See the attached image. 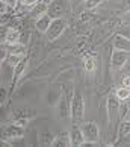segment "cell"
Wrapping results in <instances>:
<instances>
[{
  "label": "cell",
  "instance_id": "obj_1",
  "mask_svg": "<svg viewBox=\"0 0 130 147\" xmlns=\"http://www.w3.org/2000/svg\"><path fill=\"white\" fill-rule=\"evenodd\" d=\"M85 117V100L82 92H76L71 100V118L74 124H80Z\"/></svg>",
  "mask_w": 130,
  "mask_h": 147
},
{
  "label": "cell",
  "instance_id": "obj_2",
  "mask_svg": "<svg viewBox=\"0 0 130 147\" xmlns=\"http://www.w3.org/2000/svg\"><path fill=\"white\" fill-rule=\"evenodd\" d=\"M80 127H82V132H83V137L86 140V143H95V141L99 140L100 130H99V126H97L94 121L82 123Z\"/></svg>",
  "mask_w": 130,
  "mask_h": 147
},
{
  "label": "cell",
  "instance_id": "obj_3",
  "mask_svg": "<svg viewBox=\"0 0 130 147\" xmlns=\"http://www.w3.org/2000/svg\"><path fill=\"white\" fill-rule=\"evenodd\" d=\"M64 30H65L64 18H56V20L52 21V24H50V28H48V30L46 32V35L48 38V41H55L64 34Z\"/></svg>",
  "mask_w": 130,
  "mask_h": 147
},
{
  "label": "cell",
  "instance_id": "obj_4",
  "mask_svg": "<svg viewBox=\"0 0 130 147\" xmlns=\"http://www.w3.org/2000/svg\"><path fill=\"white\" fill-rule=\"evenodd\" d=\"M47 14L50 15L53 20L62 18L64 14H65V0H52V2L48 3Z\"/></svg>",
  "mask_w": 130,
  "mask_h": 147
},
{
  "label": "cell",
  "instance_id": "obj_5",
  "mask_svg": "<svg viewBox=\"0 0 130 147\" xmlns=\"http://www.w3.org/2000/svg\"><path fill=\"white\" fill-rule=\"evenodd\" d=\"M129 55H130V52H124V50H115L113 49V52H112V58H111V64H112V67L115 68V70H120L124 67V64L127 62V59H129Z\"/></svg>",
  "mask_w": 130,
  "mask_h": 147
},
{
  "label": "cell",
  "instance_id": "obj_6",
  "mask_svg": "<svg viewBox=\"0 0 130 147\" xmlns=\"http://www.w3.org/2000/svg\"><path fill=\"white\" fill-rule=\"evenodd\" d=\"M70 140H71V146H83L86 143L83 132H82V127L79 124H73L71 130H70Z\"/></svg>",
  "mask_w": 130,
  "mask_h": 147
},
{
  "label": "cell",
  "instance_id": "obj_7",
  "mask_svg": "<svg viewBox=\"0 0 130 147\" xmlns=\"http://www.w3.org/2000/svg\"><path fill=\"white\" fill-rule=\"evenodd\" d=\"M52 21H53V18L48 14H42V15H40V17H36L35 28H36L38 32H44L46 34V32L48 30V28H50Z\"/></svg>",
  "mask_w": 130,
  "mask_h": 147
},
{
  "label": "cell",
  "instance_id": "obj_8",
  "mask_svg": "<svg viewBox=\"0 0 130 147\" xmlns=\"http://www.w3.org/2000/svg\"><path fill=\"white\" fill-rule=\"evenodd\" d=\"M120 99L113 94V96H109L107 99V112H109V117H115L118 112H120Z\"/></svg>",
  "mask_w": 130,
  "mask_h": 147
},
{
  "label": "cell",
  "instance_id": "obj_9",
  "mask_svg": "<svg viewBox=\"0 0 130 147\" xmlns=\"http://www.w3.org/2000/svg\"><path fill=\"white\" fill-rule=\"evenodd\" d=\"M113 49L115 50H124V52H130V40L124 38L121 35H115L113 38Z\"/></svg>",
  "mask_w": 130,
  "mask_h": 147
},
{
  "label": "cell",
  "instance_id": "obj_10",
  "mask_svg": "<svg viewBox=\"0 0 130 147\" xmlns=\"http://www.w3.org/2000/svg\"><path fill=\"white\" fill-rule=\"evenodd\" d=\"M5 42L9 44V46L18 44L20 42V30L14 29V28H9L6 32H5Z\"/></svg>",
  "mask_w": 130,
  "mask_h": 147
},
{
  "label": "cell",
  "instance_id": "obj_11",
  "mask_svg": "<svg viewBox=\"0 0 130 147\" xmlns=\"http://www.w3.org/2000/svg\"><path fill=\"white\" fill-rule=\"evenodd\" d=\"M23 134H24L23 127L15 126V124L5 127V137H8V138H20V137H23Z\"/></svg>",
  "mask_w": 130,
  "mask_h": 147
},
{
  "label": "cell",
  "instance_id": "obj_12",
  "mask_svg": "<svg viewBox=\"0 0 130 147\" xmlns=\"http://www.w3.org/2000/svg\"><path fill=\"white\" fill-rule=\"evenodd\" d=\"M68 147L71 146V140H70V134H61L58 138L53 141V147Z\"/></svg>",
  "mask_w": 130,
  "mask_h": 147
},
{
  "label": "cell",
  "instance_id": "obj_13",
  "mask_svg": "<svg viewBox=\"0 0 130 147\" xmlns=\"http://www.w3.org/2000/svg\"><path fill=\"white\" fill-rule=\"evenodd\" d=\"M47 9H48V3H46L44 0H40V2L34 6V14L36 17H40L42 14H47Z\"/></svg>",
  "mask_w": 130,
  "mask_h": 147
},
{
  "label": "cell",
  "instance_id": "obj_14",
  "mask_svg": "<svg viewBox=\"0 0 130 147\" xmlns=\"http://www.w3.org/2000/svg\"><path fill=\"white\" fill-rule=\"evenodd\" d=\"M53 141H55V135L50 130H44L41 135V144L42 146H53Z\"/></svg>",
  "mask_w": 130,
  "mask_h": 147
},
{
  "label": "cell",
  "instance_id": "obj_15",
  "mask_svg": "<svg viewBox=\"0 0 130 147\" xmlns=\"http://www.w3.org/2000/svg\"><path fill=\"white\" fill-rule=\"evenodd\" d=\"M115 96L120 99V102H127V99L130 97V90L126 88V86H121L115 91Z\"/></svg>",
  "mask_w": 130,
  "mask_h": 147
},
{
  "label": "cell",
  "instance_id": "obj_16",
  "mask_svg": "<svg viewBox=\"0 0 130 147\" xmlns=\"http://www.w3.org/2000/svg\"><path fill=\"white\" fill-rule=\"evenodd\" d=\"M26 64H27V61H26V59L23 58L20 61V64L17 65V67H15V74H14V82L15 80H18V78L21 74H23V71H24V68H26Z\"/></svg>",
  "mask_w": 130,
  "mask_h": 147
},
{
  "label": "cell",
  "instance_id": "obj_17",
  "mask_svg": "<svg viewBox=\"0 0 130 147\" xmlns=\"http://www.w3.org/2000/svg\"><path fill=\"white\" fill-rule=\"evenodd\" d=\"M21 59H23V56H21V55H14V53H9L5 62H8L9 65H12V67H17Z\"/></svg>",
  "mask_w": 130,
  "mask_h": 147
},
{
  "label": "cell",
  "instance_id": "obj_18",
  "mask_svg": "<svg viewBox=\"0 0 130 147\" xmlns=\"http://www.w3.org/2000/svg\"><path fill=\"white\" fill-rule=\"evenodd\" d=\"M117 34L124 36V38H127V40H130V26L129 24H121L120 28H118Z\"/></svg>",
  "mask_w": 130,
  "mask_h": 147
},
{
  "label": "cell",
  "instance_id": "obj_19",
  "mask_svg": "<svg viewBox=\"0 0 130 147\" xmlns=\"http://www.w3.org/2000/svg\"><path fill=\"white\" fill-rule=\"evenodd\" d=\"M130 134V121H121L120 124V135L121 137H127V135Z\"/></svg>",
  "mask_w": 130,
  "mask_h": 147
},
{
  "label": "cell",
  "instance_id": "obj_20",
  "mask_svg": "<svg viewBox=\"0 0 130 147\" xmlns=\"http://www.w3.org/2000/svg\"><path fill=\"white\" fill-rule=\"evenodd\" d=\"M9 53H14V55H21L23 56L24 55V47L20 44H14V46H11V49H9Z\"/></svg>",
  "mask_w": 130,
  "mask_h": 147
},
{
  "label": "cell",
  "instance_id": "obj_21",
  "mask_svg": "<svg viewBox=\"0 0 130 147\" xmlns=\"http://www.w3.org/2000/svg\"><path fill=\"white\" fill-rule=\"evenodd\" d=\"M94 68H95V64H94V59L92 58H88L85 61V70L88 73H91V71H94Z\"/></svg>",
  "mask_w": 130,
  "mask_h": 147
},
{
  "label": "cell",
  "instance_id": "obj_22",
  "mask_svg": "<svg viewBox=\"0 0 130 147\" xmlns=\"http://www.w3.org/2000/svg\"><path fill=\"white\" fill-rule=\"evenodd\" d=\"M101 0H86L85 2V6L88 9H95L97 6H100Z\"/></svg>",
  "mask_w": 130,
  "mask_h": 147
},
{
  "label": "cell",
  "instance_id": "obj_23",
  "mask_svg": "<svg viewBox=\"0 0 130 147\" xmlns=\"http://www.w3.org/2000/svg\"><path fill=\"white\" fill-rule=\"evenodd\" d=\"M21 6H29V8H34L35 5L40 2V0H18Z\"/></svg>",
  "mask_w": 130,
  "mask_h": 147
},
{
  "label": "cell",
  "instance_id": "obj_24",
  "mask_svg": "<svg viewBox=\"0 0 130 147\" xmlns=\"http://www.w3.org/2000/svg\"><path fill=\"white\" fill-rule=\"evenodd\" d=\"M2 2H3L5 5H8V6H9L11 9L17 8L18 5H20V2H18V0H2Z\"/></svg>",
  "mask_w": 130,
  "mask_h": 147
},
{
  "label": "cell",
  "instance_id": "obj_25",
  "mask_svg": "<svg viewBox=\"0 0 130 147\" xmlns=\"http://www.w3.org/2000/svg\"><path fill=\"white\" fill-rule=\"evenodd\" d=\"M123 86H126V88L130 90V74H126L123 78Z\"/></svg>",
  "mask_w": 130,
  "mask_h": 147
},
{
  "label": "cell",
  "instance_id": "obj_26",
  "mask_svg": "<svg viewBox=\"0 0 130 147\" xmlns=\"http://www.w3.org/2000/svg\"><path fill=\"white\" fill-rule=\"evenodd\" d=\"M124 73H126V74H130V55H129V59H127V62L126 64H124Z\"/></svg>",
  "mask_w": 130,
  "mask_h": 147
},
{
  "label": "cell",
  "instance_id": "obj_27",
  "mask_svg": "<svg viewBox=\"0 0 130 147\" xmlns=\"http://www.w3.org/2000/svg\"><path fill=\"white\" fill-rule=\"evenodd\" d=\"M0 92H2V103H3V102H5V99H6V90H5L3 86H2V90H0Z\"/></svg>",
  "mask_w": 130,
  "mask_h": 147
},
{
  "label": "cell",
  "instance_id": "obj_28",
  "mask_svg": "<svg viewBox=\"0 0 130 147\" xmlns=\"http://www.w3.org/2000/svg\"><path fill=\"white\" fill-rule=\"evenodd\" d=\"M124 120H126V121H130V108L127 109V112L124 114Z\"/></svg>",
  "mask_w": 130,
  "mask_h": 147
},
{
  "label": "cell",
  "instance_id": "obj_29",
  "mask_svg": "<svg viewBox=\"0 0 130 147\" xmlns=\"http://www.w3.org/2000/svg\"><path fill=\"white\" fill-rule=\"evenodd\" d=\"M124 21H126V24H129V26H130V12L124 15Z\"/></svg>",
  "mask_w": 130,
  "mask_h": 147
},
{
  "label": "cell",
  "instance_id": "obj_30",
  "mask_svg": "<svg viewBox=\"0 0 130 147\" xmlns=\"http://www.w3.org/2000/svg\"><path fill=\"white\" fill-rule=\"evenodd\" d=\"M89 18H91L89 14H82V20H89Z\"/></svg>",
  "mask_w": 130,
  "mask_h": 147
},
{
  "label": "cell",
  "instance_id": "obj_31",
  "mask_svg": "<svg viewBox=\"0 0 130 147\" xmlns=\"http://www.w3.org/2000/svg\"><path fill=\"white\" fill-rule=\"evenodd\" d=\"M124 5H126L127 9H130V0H124Z\"/></svg>",
  "mask_w": 130,
  "mask_h": 147
},
{
  "label": "cell",
  "instance_id": "obj_32",
  "mask_svg": "<svg viewBox=\"0 0 130 147\" xmlns=\"http://www.w3.org/2000/svg\"><path fill=\"white\" fill-rule=\"evenodd\" d=\"M127 105H129V108H130V97H129V99H127Z\"/></svg>",
  "mask_w": 130,
  "mask_h": 147
}]
</instances>
